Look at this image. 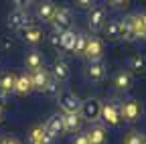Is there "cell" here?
I'll return each mask as SVG.
<instances>
[{"label": "cell", "mask_w": 146, "mask_h": 144, "mask_svg": "<svg viewBox=\"0 0 146 144\" xmlns=\"http://www.w3.org/2000/svg\"><path fill=\"white\" fill-rule=\"evenodd\" d=\"M124 144H146V136L140 132H128L124 138Z\"/></svg>", "instance_id": "obj_27"}, {"label": "cell", "mask_w": 146, "mask_h": 144, "mask_svg": "<svg viewBox=\"0 0 146 144\" xmlns=\"http://www.w3.org/2000/svg\"><path fill=\"white\" fill-rule=\"evenodd\" d=\"M0 144H2V138H0Z\"/></svg>", "instance_id": "obj_38"}, {"label": "cell", "mask_w": 146, "mask_h": 144, "mask_svg": "<svg viewBox=\"0 0 146 144\" xmlns=\"http://www.w3.org/2000/svg\"><path fill=\"white\" fill-rule=\"evenodd\" d=\"M57 89H59L57 81L51 77V81H49V83H47V87H45V94H57Z\"/></svg>", "instance_id": "obj_31"}, {"label": "cell", "mask_w": 146, "mask_h": 144, "mask_svg": "<svg viewBox=\"0 0 146 144\" xmlns=\"http://www.w3.org/2000/svg\"><path fill=\"white\" fill-rule=\"evenodd\" d=\"M8 27L16 29V31H23L27 27H31V19H29V12L25 8H14L8 14Z\"/></svg>", "instance_id": "obj_6"}, {"label": "cell", "mask_w": 146, "mask_h": 144, "mask_svg": "<svg viewBox=\"0 0 146 144\" xmlns=\"http://www.w3.org/2000/svg\"><path fill=\"white\" fill-rule=\"evenodd\" d=\"M4 100H6V94H4V92H2V89H0V104H2V102H4Z\"/></svg>", "instance_id": "obj_36"}, {"label": "cell", "mask_w": 146, "mask_h": 144, "mask_svg": "<svg viewBox=\"0 0 146 144\" xmlns=\"http://www.w3.org/2000/svg\"><path fill=\"white\" fill-rule=\"evenodd\" d=\"M87 41H89V37H87V35H83V33H77V37H75V45H73V53H75L77 57H83V55H85Z\"/></svg>", "instance_id": "obj_23"}, {"label": "cell", "mask_w": 146, "mask_h": 144, "mask_svg": "<svg viewBox=\"0 0 146 144\" xmlns=\"http://www.w3.org/2000/svg\"><path fill=\"white\" fill-rule=\"evenodd\" d=\"M102 55H104V45H102V41L96 39V37H91V39L87 41V49H85V55H83V57H87L89 63H96V61L102 59Z\"/></svg>", "instance_id": "obj_9"}, {"label": "cell", "mask_w": 146, "mask_h": 144, "mask_svg": "<svg viewBox=\"0 0 146 144\" xmlns=\"http://www.w3.org/2000/svg\"><path fill=\"white\" fill-rule=\"evenodd\" d=\"M144 16H146V14H144Z\"/></svg>", "instance_id": "obj_39"}, {"label": "cell", "mask_w": 146, "mask_h": 144, "mask_svg": "<svg viewBox=\"0 0 146 144\" xmlns=\"http://www.w3.org/2000/svg\"><path fill=\"white\" fill-rule=\"evenodd\" d=\"M4 120V112H2V106H0V122Z\"/></svg>", "instance_id": "obj_37"}, {"label": "cell", "mask_w": 146, "mask_h": 144, "mask_svg": "<svg viewBox=\"0 0 146 144\" xmlns=\"http://www.w3.org/2000/svg\"><path fill=\"white\" fill-rule=\"evenodd\" d=\"M110 8H114V10H126L128 6H130V2L128 0H112V2H108Z\"/></svg>", "instance_id": "obj_29"}, {"label": "cell", "mask_w": 146, "mask_h": 144, "mask_svg": "<svg viewBox=\"0 0 146 144\" xmlns=\"http://www.w3.org/2000/svg\"><path fill=\"white\" fill-rule=\"evenodd\" d=\"M144 71H146V57L144 55H134L130 59V73L140 75V73H144Z\"/></svg>", "instance_id": "obj_24"}, {"label": "cell", "mask_w": 146, "mask_h": 144, "mask_svg": "<svg viewBox=\"0 0 146 144\" xmlns=\"http://www.w3.org/2000/svg\"><path fill=\"white\" fill-rule=\"evenodd\" d=\"M14 85H16V75L12 73H2L0 75V89L8 96V94H14Z\"/></svg>", "instance_id": "obj_22"}, {"label": "cell", "mask_w": 146, "mask_h": 144, "mask_svg": "<svg viewBox=\"0 0 146 144\" xmlns=\"http://www.w3.org/2000/svg\"><path fill=\"white\" fill-rule=\"evenodd\" d=\"M81 118L79 114H63V132H71L75 134L81 130Z\"/></svg>", "instance_id": "obj_14"}, {"label": "cell", "mask_w": 146, "mask_h": 144, "mask_svg": "<svg viewBox=\"0 0 146 144\" xmlns=\"http://www.w3.org/2000/svg\"><path fill=\"white\" fill-rule=\"evenodd\" d=\"M71 21H73L71 10H69V8H65V6H61V8L55 10V16H53L51 25L55 27V33H65V31H69Z\"/></svg>", "instance_id": "obj_5"}, {"label": "cell", "mask_w": 146, "mask_h": 144, "mask_svg": "<svg viewBox=\"0 0 146 144\" xmlns=\"http://www.w3.org/2000/svg\"><path fill=\"white\" fill-rule=\"evenodd\" d=\"M132 81H134L132 73H130V71H126V69L118 71L116 77H114V85H116L118 92H128V89L132 87Z\"/></svg>", "instance_id": "obj_12"}, {"label": "cell", "mask_w": 146, "mask_h": 144, "mask_svg": "<svg viewBox=\"0 0 146 144\" xmlns=\"http://www.w3.org/2000/svg\"><path fill=\"white\" fill-rule=\"evenodd\" d=\"M94 0H77V2H75V6L77 8H83V10H91V8H94Z\"/></svg>", "instance_id": "obj_30"}, {"label": "cell", "mask_w": 146, "mask_h": 144, "mask_svg": "<svg viewBox=\"0 0 146 144\" xmlns=\"http://www.w3.org/2000/svg\"><path fill=\"white\" fill-rule=\"evenodd\" d=\"M45 130H47V134H51L53 138L57 136V134H61V132H63V114H53V116L47 120V124H45Z\"/></svg>", "instance_id": "obj_15"}, {"label": "cell", "mask_w": 146, "mask_h": 144, "mask_svg": "<svg viewBox=\"0 0 146 144\" xmlns=\"http://www.w3.org/2000/svg\"><path fill=\"white\" fill-rule=\"evenodd\" d=\"M71 144H89V142H87V136L85 134H75L73 140H71Z\"/></svg>", "instance_id": "obj_34"}, {"label": "cell", "mask_w": 146, "mask_h": 144, "mask_svg": "<svg viewBox=\"0 0 146 144\" xmlns=\"http://www.w3.org/2000/svg\"><path fill=\"white\" fill-rule=\"evenodd\" d=\"M21 35H23V39H25L29 45H36V43H41V41L45 39L43 29H41V27H35V25H31V27L23 29V31H21Z\"/></svg>", "instance_id": "obj_11"}, {"label": "cell", "mask_w": 146, "mask_h": 144, "mask_svg": "<svg viewBox=\"0 0 146 144\" xmlns=\"http://www.w3.org/2000/svg\"><path fill=\"white\" fill-rule=\"evenodd\" d=\"M51 77L57 81V83L59 81H67L69 79V65H67V61H63V59L55 61V65L51 69Z\"/></svg>", "instance_id": "obj_13"}, {"label": "cell", "mask_w": 146, "mask_h": 144, "mask_svg": "<svg viewBox=\"0 0 146 144\" xmlns=\"http://www.w3.org/2000/svg\"><path fill=\"white\" fill-rule=\"evenodd\" d=\"M51 45H53L55 49L61 47V33H53V35H51Z\"/></svg>", "instance_id": "obj_33"}, {"label": "cell", "mask_w": 146, "mask_h": 144, "mask_svg": "<svg viewBox=\"0 0 146 144\" xmlns=\"http://www.w3.org/2000/svg\"><path fill=\"white\" fill-rule=\"evenodd\" d=\"M104 31H106V37H108V39H112V41L120 39V23H118V21H110V23H106Z\"/></svg>", "instance_id": "obj_25"}, {"label": "cell", "mask_w": 146, "mask_h": 144, "mask_svg": "<svg viewBox=\"0 0 146 144\" xmlns=\"http://www.w3.org/2000/svg\"><path fill=\"white\" fill-rule=\"evenodd\" d=\"M25 65L29 71H36V69H43V55L39 51H31L27 53V57H25Z\"/></svg>", "instance_id": "obj_21"}, {"label": "cell", "mask_w": 146, "mask_h": 144, "mask_svg": "<svg viewBox=\"0 0 146 144\" xmlns=\"http://www.w3.org/2000/svg\"><path fill=\"white\" fill-rule=\"evenodd\" d=\"M2 144H21V142H18L16 138H12V136H4L2 138Z\"/></svg>", "instance_id": "obj_35"}, {"label": "cell", "mask_w": 146, "mask_h": 144, "mask_svg": "<svg viewBox=\"0 0 146 144\" xmlns=\"http://www.w3.org/2000/svg\"><path fill=\"white\" fill-rule=\"evenodd\" d=\"M132 29H134L136 39H146V16L142 12L132 14Z\"/></svg>", "instance_id": "obj_19"}, {"label": "cell", "mask_w": 146, "mask_h": 144, "mask_svg": "<svg viewBox=\"0 0 146 144\" xmlns=\"http://www.w3.org/2000/svg\"><path fill=\"white\" fill-rule=\"evenodd\" d=\"M102 116V102L98 98H87L85 102H81L79 108V118L85 122H98Z\"/></svg>", "instance_id": "obj_2"}, {"label": "cell", "mask_w": 146, "mask_h": 144, "mask_svg": "<svg viewBox=\"0 0 146 144\" xmlns=\"http://www.w3.org/2000/svg\"><path fill=\"white\" fill-rule=\"evenodd\" d=\"M57 102H59L61 110L65 114H79L81 100L73 94V92H61V94H57Z\"/></svg>", "instance_id": "obj_4"}, {"label": "cell", "mask_w": 146, "mask_h": 144, "mask_svg": "<svg viewBox=\"0 0 146 144\" xmlns=\"http://www.w3.org/2000/svg\"><path fill=\"white\" fill-rule=\"evenodd\" d=\"M75 37H77V33H73V31H65V33H61V49L73 51V45H75Z\"/></svg>", "instance_id": "obj_26"}, {"label": "cell", "mask_w": 146, "mask_h": 144, "mask_svg": "<svg viewBox=\"0 0 146 144\" xmlns=\"http://www.w3.org/2000/svg\"><path fill=\"white\" fill-rule=\"evenodd\" d=\"M45 134H47L45 126H43V124H36V126H33L31 132H29V140H43Z\"/></svg>", "instance_id": "obj_28"}, {"label": "cell", "mask_w": 146, "mask_h": 144, "mask_svg": "<svg viewBox=\"0 0 146 144\" xmlns=\"http://www.w3.org/2000/svg\"><path fill=\"white\" fill-rule=\"evenodd\" d=\"M100 120L106 122V126H118L122 122V114H120V102L118 100H108L102 104V116Z\"/></svg>", "instance_id": "obj_1"}, {"label": "cell", "mask_w": 146, "mask_h": 144, "mask_svg": "<svg viewBox=\"0 0 146 144\" xmlns=\"http://www.w3.org/2000/svg\"><path fill=\"white\" fill-rule=\"evenodd\" d=\"M29 77H31V83H33V92H45L47 83L51 81V75H49V71L45 67L36 69V71H31Z\"/></svg>", "instance_id": "obj_7"}, {"label": "cell", "mask_w": 146, "mask_h": 144, "mask_svg": "<svg viewBox=\"0 0 146 144\" xmlns=\"http://www.w3.org/2000/svg\"><path fill=\"white\" fill-rule=\"evenodd\" d=\"M55 10H57V6L53 2H41L36 6V16H39L43 23H51L53 16H55Z\"/></svg>", "instance_id": "obj_18"}, {"label": "cell", "mask_w": 146, "mask_h": 144, "mask_svg": "<svg viewBox=\"0 0 146 144\" xmlns=\"http://www.w3.org/2000/svg\"><path fill=\"white\" fill-rule=\"evenodd\" d=\"M87 77L91 81H102L106 77V67L102 61H96V63H89L87 65Z\"/></svg>", "instance_id": "obj_20"}, {"label": "cell", "mask_w": 146, "mask_h": 144, "mask_svg": "<svg viewBox=\"0 0 146 144\" xmlns=\"http://www.w3.org/2000/svg\"><path fill=\"white\" fill-rule=\"evenodd\" d=\"M31 92H33V83H31L29 73H21V75H16L14 94H18V96H29Z\"/></svg>", "instance_id": "obj_16"}, {"label": "cell", "mask_w": 146, "mask_h": 144, "mask_svg": "<svg viewBox=\"0 0 146 144\" xmlns=\"http://www.w3.org/2000/svg\"><path fill=\"white\" fill-rule=\"evenodd\" d=\"M120 23V39L124 41H136V35H134V29H132V14L130 16H124Z\"/></svg>", "instance_id": "obj_17"}, {"label": "cell", "mask_w": 146, "mask_h": 144, "mask_svg": "<svg viewBox=\"0 0 146 144\" xmlns=\"http://www.w3.org/2000/svg\"><path fill=\"white\" fill-rule=\"evenodd\" d=\"M85 136H87V142H89V144H106V142H108L106 126H100V124L91 126V128L85 132Z\"/></svg>", "instance_id": "obj_10"}, {"label": "cell", "mask_w": 146, "mask_h": 144, "mask_svg": "<svg viewBox=\"0 0 146 144\" xmlns=\"http://www.w3.org/2000/svg\"><path fill=\"white\" fill-rule=\"evenodd\" d=\"M106 8L104 6H94L89 10V29L94 31V33H98V31H102L104 27H106Z\"/></svg>", "instance_id": "obj_8"}, {"label": "cell", "mask_w": 146, "mask_h": 144, "mask_svg": "<svg viewBox=\"0 0 146 144\" xmlns=\"http://www.w3.org/2000/svg\"><path fill=\"white\" fill-rule=\"evenodd\" d=\"M53 140H55V138H53L51 134H45L43 140H29V144H53Z\"/></svg>", "instance_id": "obj_32"}, {"label": "cell", "mask_w": 146, "mask_h": 144, "mask_svg": "<svg viewBox=\"0 0 146 144\" xmlns=\"http://www.w3.org/2000/svg\"><path fill=\"white\" fill-rule=\"evenodd\" d=\"M120 114H122V120L124 122L134 124L142 116V104L138 100H126V102L120 104Z\"/></svg>", "instance_id": "obj_3"}]
</instances>
